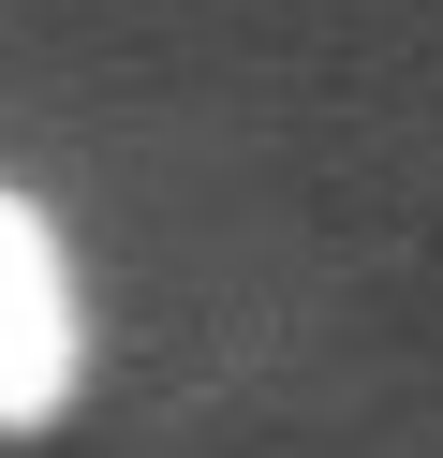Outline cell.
<instances>
[{"instance_id": "obj_1", "label": "cell", "mask_w": 443, "mask_h": 458, "mask_svg": "<svg viewBox=\"0 0 443 458\" xmlns=\"http://www.w3.org/2000/svg\"><path fill=\"white\" fill-rule=\"evenodd\" d=\"M74 355H89V296H74V251H59V222L30 208V192H0V428L59 414Z\"/></svg>"}]
</instances>
